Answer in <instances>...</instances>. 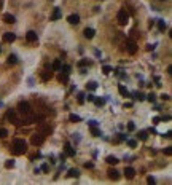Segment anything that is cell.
Instances as JSON below:
<instances>
[{
	"label": "cell",
	"mask_w": 172,
	"mask_h": 185,
	"mask_svg": "<svg viewBox=\"0 0 172 185\" xmlns=\"http://www.w3.org/2000/svg\"><path fill=\"white\" fill-rule=\"evenodd\" d=\"M13 152L16 155H24L27 152V142L24 139H15L13 140Z\"/></svg>",
	"instance_id": "6da1fadb"
},
{
	"label": "cell",
	"mask_w": 172,
	"mask_h": 185,
	"mask_svg": "<svg viewBox=\"0 0 172 185\" xmlns=\"http://www.w3.org/2000/svg\"><path fill=\"white\" fill-rule=\"evenodd\" d=\"M18 112L22 113V115H29L30 113V104L26 102V101H21V102L18 104Z\"/></svg>",
	"instance_id": "7a4b0ae2"
},
{
	"label": "cell",
	"mask_w": 172,
	"mask_h": 185,
	"mask_svg": "<svg viewBox=\"0 0 172 185\" xmlns=\"http://www.w3.org/2000/svg\"><path fill=\"white\" fill-rule=\"evenodd\" d=\"M116 19H118V22H120L121 26H124L127 21H129V15L126 13V10H120L118 15H116Z\"/></svg>",
	"instance_id": "3957f363"
},
{
	"label": "cell",
	"mask_w": 172,
	"mask_h": 185,
	"mask_svg": "<svg viewBox=\"0 0 172 185\" xmlns=\"http://www.w3.org/2000/svg\"><path fill=\"white\" fill-rule=\"evenodd\" d=\"M126 51L129 53V54H134V53L137 51V45L134 40H126Z\"/></svg>",
	"instance_id": "277c9868"
},
{
	"label": "cell",
	"mask_w": 172,
	"mask_h": 185,
	"mask_svg": "<svg viewBox=\"0 0 172 185\" xmlns=\"http://www.w3.org/2000/svg\"><path fill=\"white\" fill-rule=\"evenodd\" d=\"M43 140H45V136H43L42 133L33 134V136H32V144H33V145H42Z\"/></svg>",
	"instance_id": "5b68a950"
},
{
	"label": "cell",
	"mask_w": 172,
	"mask_h": 185,
	"mask_svg": "<svg viewBox=\"0 0 172 185\" xmlns=\"http://www.w3.org/2000/svg\"><path fill=\"white\" fill-rule=\"evenodd\" d=\"M26 40L30 43H33V42H37L38 40V37H37V32H33V31H29L27 34H26Z\"/></svg>",
	"instance_id": "8992f818"
},
{
	"label": "cell",
	"mask_w": 172,
	"mask_h": 185,
	"mask_svg": "<svg viewBox=\"0 0 172 185\" xmlns=\"http://www.w3.org/2000/svg\"><path fill=\"white\" fill-rule=\"evenodd\" d=\"M15 40H16V35H15V34H11V32L3 34V42H6V43H13Z\"/></svg>",
	"instance_id": "52a82bcc"
},
{
	"label": "cell",
	"mask_w": 172,
	"mask_h": 185,
	"mask_svg": "<svg viewBox=\"0 0 172 185\" xmlns=\"http://www.w3.org/2000/svg\"><path fill=\"white\" fill-rule=\"evenodd\" d=\"M6 118H8L10 121H15L16 124H19L18 118H16V113H15V110H8V113H6Z\"/></svg>",
	"instance_id": "ba28073f"
},
{
	"label": "cell",
	"mask_w": 172,
	"mask_h": 185,
	"mask_svg": "<svg viewBox=\"0 0 172 185\" xmlns=\"http://www.w3.org/2000/svg\"><path fill=\"white\" fill-rule=\"evenodd\" d=\"M124 176H126L127 179H132V177L136 176V169H134V168H126V169H124Z\"/></svg>",
	"instance_id": "9c48e42d"
},
{
	"label": "cell",
	"mask_w": 172,
	"mask_h": 185,
	"mask_svg": "<svg viewBox=\"0 0 172 185\" xmlns=\"http://www.w3.org/2000/svg\"><path fill=\"white\" fill-rule=\"evenodd\" d=\"M67 21H69L70 24H78V22H80V16L78 15H70L69 18H67Z\"/></svg>",
	"instance_id": "30bf717a"
},
{
	"label": "cell",
	"mask_w": 172,
	"mask_h": 185,
	"mask_svg": "<svg viewBox=\"0 0 172 185\" xmlns=\"http://www.w3.org/2000/svg\"><path fill=\"white\" fill-rule=\"evenodd\" d=\"M109 177H110V179H113V180H118V179H120V172H118L116 169H110L109 171Z\"/></svg>",
	"instance_id": "8fae6325"
},
{
	"label": "cell",
	"mask_w": 172,
	"mask_h": 185,
	"mask_svg": "<svg viewBox=\"0 0 172 185\" xmlns=\"http://www.w3.org/2000/svg\"><path fill=\"white\" fill-rule=\"evenodd\" d=\"M65 153L69 155V156H75V150L72 149V145H70L69 142H65Z\"/></svg>",
	"instance_id": "7c38bea8"
},
{
	"label": "cell",
	"mask_w": 172,
	"mask_h": 185,
	"mask_svg": "<svg viewBox=\"0 0 172 185\" xmlns=\"http://www.w3.org/2000/svg\"><path fill=\"white\" fill-rule=\"evenodd\" d=\"M105 101H107L105 97H94V101H93V102L96 104L97 107H102L104 104H105Z\"/></svg>",
	"instance_id": "4fadbf2b"
},
{
	"label": "cell",
	"mask_w": 172,
	"mask_h": 185,
	"mask_svg": "<svg viewBox=\"0 0 172 185\" xmlns=\"http://www.w3.org/2000/svg\"><path fill=\"white\" fill-rule=\"evenodd\" d=\"M3 21H5L6 24H13L16 19H15V16H13V15H3Z\"/></svg>",
	"instance_id": "5bb4252c"
},
{
	"label": "cell",
	"mask_w": 172,
	"mask_h": 185,
	"mask_svg": "<svg viewBox=\"0 0 172 185\" xmlns=\"http://www.w3.org/2000/svg\"><path fill=\"white\" fill-rule=\"evenodd\" d=\"M61 16H62V13H61V8H54V13H53V16H51V21H57Z\"/></svg>",
	"instance_id": "9a60e30c"
},
{
	"label": "cell",
	"mask_w": 172,
	"mask_h": 185,
	"mask_svg": "<svg viewBox=\"0 0 172 185\" xmlns=\"http://www.w3.org/2000/svg\"><path fill=\"white\" fill-rule=\"evenodd\" d=\"M83 34H85V37H86V38H93V37H94V34H96V32H94V29L86 27V29H85V32H83Z\"/></svg>",
	"instance_id": "2e32d148"
},
{
	"label": "cell",
	"mask_w": 172,
	"mask_h": 185,
	"mask_svg": "<svg viewBox=\"0 0 172 185\" xmlns=\"http://www.w3.org/2000/svg\"><path fill=\"white\" fill-rule=\"evenodd\" d=\"M105 161H107L109 164H113V166H115V164H118V163H120V160H118L116 156H107V158H105Z\"/></svg>",
	"instance_id": "e0dca14e"
},
{
	"label": "cell",
	"mask_w": 172,
	"mask_h": 185,
	"mask_svg": "<svg viewBox=\"0 0 172 185\" xmlns=\"http://www.w3.org/2000/svg\"><path fill=\"white\" fill-rule=\"evenodd\" d=\"M118 91H120V94H121V96H124V97H127V96H129V91H127V89L124 88L123 85H120V86H118Z\"/></svg>",
	"instance_id": "ac0fdd59"
},
{
	"label": "cell",
	"mask_w": 172,
	"mask_h": 185,
	"mask_svg": "<svg viewBox=\"0 0 172 185\" xmlns=\"http://www.w3.org/2000/svg\"><path fill=\"white\" fill-rule=\"evenodd\" d=\"M156 21H158V29H159L161 32L166 31V22H164L163 19H156Z\"/></svg>",
	"instance_id": "d6986e66"
},
{
	"label": "cell",
	"mask_w": 172,
	"mask_h": 185,
	"mask_svg": "<svg viewBox=\"0 0 172 185\" xmlns=\"http://www.w3.org/2000/svg\"><path fill=\"white\" fill-rule=\"evenodd\" d=\"M91 134H93V136H96V137H99V136H102V134H100V131L97 129L96 126H91Z\"/></svg>",
	"instance_id": "ffe728a7"
},
{
	"label": "cell",
	"mask_w": 172,
	"mask_h": 185,
	"mask_svg": "<svg viewBox=\"0 0 172 185\" xmlns=\"http://www.w3.org/2000/svg\"><path fill=\"white\" fill-rule=\"evenodd\" d=\"M5 168H6V169H13V168H15V161H13V160H6L5 161Z\"/></svg>",
	"instance_id": "44dd1931"
},
{
	"label": "cell",
	"mask_w": 172,
	"mask_h": 185,
	"mask_svg": "<svg viewBox=\"0 0 172 185\" xmlns=\"http://www.w3.org/2000/svg\"><path fill=\"white\" fill-rule=\"evenodd\" d=\"M61 66H62V64H61V61H59V59H56V61L53 62L51 69H53V70H59V69H61Z\"/></svg>",
	"instance_id": "7402d4cb"
},
{
	"label": "cell",
	"mask_w": 172,
	"mask_h": 185,
	"mask_svg": "<svg viewBox=\"0 0 172 185\" xmlns=\"http://www.w3.org/2000/svg\"><path fill=\"white\" fill-rule=\"evenodd\" d=\"M69 120H70V121H81V117H80V115H75V113H72V115L69 117Z\"/></svg>",
	"instance_id": "603a6c76"
},
{
	"label": "cell",
	"mask_w": 172,
	"mask_h": 185,
	"mask_svg": "<svg viewBox=\"0 0 172 185\" xmlns=\"http://www.w3.org/2000/svg\"><path fill=\"white\" fill-rule=\"evenodd\" d=\"M80 172L78 169H69V177H78Z\"/></svg>",
	"instance_id": "cb8c5ba5"
},
{
	"label": "cell",
	"mask_w": 172,
	"mask_h": 185,
	"mask_svg": "<svg viewBox=\"0 0 172 185\" xmlns=\"http://www.w3.org/2000/svg\"><path fill=\"white\" fill-rule=\"evenodd\" d=\"M86 88H88V89H91V91H94V89L97 88V83H96V82H89V83L86 85Z\"/></svg>",
	"instance_id": "d4e9b609"
},
{
	"label": "cell",
	"mask_w": 172,
	"mask_h": 185,
	"mask_svg": "<svg viewBox=\"0 0 172 185\" xmlns=\"http://www.w3.org/2000/svg\"><path fill=\"white\" fill-rule=\"evenodd\" d=\"M147 137H148V133H147V131H140V133H139V139H140V140H147Z\"/></svg>",
	"instance_id": "484cf974"
},
{
	"label": "cell",
	"mask_w": 172,
	"mask_h": 185,
	"mask_svg": "<svg viewBox=\"0 0 172 185\" xmlns=\"http://www.w3.org/2000/svg\"><path fill=\"white\" fill-rule=\"evenodd\" d=\"M67 80H69V73H61V75H59V82L65 83Z\"/></svg>",
	"instance_id": "4316f807"
},
{
	"label": "cell",
	"mask_w": 172,
	"mask_h": 185,
	"mask_svg": "<svg viewBox=\"0 0 172 185\" xmlns=\"http://www.w3.org/2000/svg\"><path fill=\"white\" fill-rule=\"evenodd\" d=\"M18 62V58H16L15 54H10L8 56V64H16Z\"/></svg>",
	"instance_id": "83f0119b"
},
{
	"label": "cell",
	"mask_w": 172,
	"mask_h": 185,
	"mask_svg": "<svg viewBox=\"0 0 172 185\" xmlns=\"http://www.w3.org/2000/svg\"><path fill=\"white\" fill-rule=\"evenodd\" d=\"M6 136H8V131L5 128H0V139H5Z\"/></svg>",
	"instance_id": "f1b7e54d"
},
{
	"label": "cell",
	"mask_w": 172,
	"mask_h": 185,
	"mask_svg": "<svg viewBox=\"0 0 172 185\" xmlns=\"http://www.w3.org/2000/svg\"><path fill=\"white\" fill-rule=\"evenodd\" d=\"M51 77H53L51 72H42V78H43V80H49Z\"/></svg>",
	"instance_id": "f546056e"
},
{
	"label": "cell",
	"mask_w": 172,
	"mask_h": 185,
	"mask_svg": "<svg viewBox=\"0 0 172 185\" xmlns=\"http://www.w3.org/2000/svg\"><path fill=\"white\" fill-rule=\"evenodd\" d=\"M126 142H127V145H129L131 149H134V147L137 145V142H136V140H134V139H126Z\"/></svg>",
	"instance_id": "4dcf8cb0"
},
{
	"label": "cell",
	"mask_w": 172,
	"mask_h": 185,
	"mask_svg": "<svg viewBox=\"0 0 172 185\" xmlns=\"http://www.w3.org/2000/svg\"><path fill=\"white\" fill-rule=\"evenodd\" d=\"M61 72H62V73H69L70 72V66H61Z\"/></svg>",
	"instance_id": "1f68e13d"
},
{
	"label": "cell",
	"mask_w": 172,
	"mask_h": 185,
	"mask_svg": "<svg viewBox=\"0 0 172 185\" xmlns=\"http://www.w3.org/2000/svg\"><path fill=\"white\" fill-rule=\"evenodd\" d=\"M102 72L105 73V75H109V73L112 72V67H110V66H104L102 67Z\"/></svg>",
	"instance_id": "d6a6232c"
},
{
	"label": "cell",
	"mask_w": 172,
	"mask_h": 185,
	"mask_svg": "<svg viewBox=\"0 0 172 185\" xmlns=\"http://www.w3.org/2000/svg\"><path fill=\"white\" fill-rule=\"evenodd\" d=\"M132 96H134V97H136V99H139V101H143V99H145V96H143V94H142V93H134V94H132Z\"/></svg>",
	"instance_id": "836d02e7"
},
{
	"label": "cell",
	"mask_w": 172,
	"mask_h": 185,
	"mask_svg": "<svg viewBox=\"0 0 172 185\" xmlns=\"http://www.w3.org/2000/svg\"><path fill=\"white\" fill-rule=\"evenodd\" d=\"M78 102H80V104L85 102V94H83V93H80V94H78Z\"/></svg>",
	"instance_id": "e575fe53"
},
{
	"label": "cell",
	"mask_w": 172,
	"mask_h": 185,
	"mask_svg": "<svg viewBox=\"0 0 172 185\" xmlns=\"http://www.w3.org/2000/svg\"><path fill=\"white\" fill-rule=\"evenodd\" d=\"M147 99L150 101V102H155V94H153V93H150V94L147 96Z\"/></svg>",
	"instance_id": "d590c367"
},
{
	"label": "cell",
	"mask_w": 172,
	"mask_h": 185,
	"mask_svg": "<svg viewBox=\"0 0 172 185\" xmlns=\"http://www.w3.org/2000/svg\"><path fill=\"white\" fill-rule=\"evenodd\" d=\"M88 64H89V62H88L86 59H83V61H80V62H78V66H80V67H85V66H88Z\"/></svg>",
	"instance_id": "8d00e7d4"
},
{
	"label": "cell",
	"mask_w": 172,
	"mask_h": 185,
	"mask_svg": "<svg viewBox=\"0 0 172 185\" xmlns=\"http://www.w3.org/2000/svg\"><path fill=\"white\" fill-rule=\"evenodd\" d=\"M127 129L134 131V129H136V124H134V123H127Z\"/></svg>",
	"instance_id": "74e56055"
},
{
	"label": "cell",
	"mask_w": 172,
	"mask_h": 185,
	"mask_svg": "<svg viewBox=\"0 0 172 185\" xmlns=\"http://www.w3.org/2000/svg\"><path fill=\"white\" fill-rule=\"evenodd\" d=\"M164 153H166V155H172V147H166V149H164Z\"/></svg>",
	"instance_id": "f35d334b"
},
{
	"label": "cell",
	"mask_w": 172,
	"mask_h": 185,
	"mask_svg": "<svg viewBox=\"0 0 172 185\" xmlns=\"http://www.w3.org/2000/svg\"><path fill=\"white\" fill-rule=\"evenodd\" d=\"M161 99H163V101H169L171 96H169V94H161Z\"/></svg>",
	"instance_id": "ab89813d"
},
{
	"label": "cell",
	"mask_w": 172,
	"mask_h": 185,
	"mask_svg": "<svg viewBox=\"0 0 172 185\" xmlns=\"http://www.w3.org/2000/svg\"><path fill=\"white\" fill-rule=\"evenodd\" d=\"M88 124H89V126H97V121H96V120H89Z\"/></svg>",
	"instance_id": "60d3db41"
},
{
	"label": "cell",
	"mask_w": 172,
	"mask_h": 185,
	"mask_svg": "<svg viewBox=\"0 0 172 185\" xmlns=\"http://www.w3.org/2000/svg\"><path fill=\"white\" fill-rule=\"evenodd\" d=\"M48 169H49V166H48V164H43V166H42V169H40V171H45V172H48Z\"/></svg>",
	"instance_id": "b9f144b4"
},
{
	"label": "cell",
	"mask_w": 172,
	"mask_h": 185,
	"mask_svg": "<svg viewBox=\"0 0 172 185\" xmlns=\"http://www.w3.org/2000/svg\"><path fill=\"white\" fill-rule=\"evenodd\" d=\"M159 121H161V118H159V117H155V118H153V123H155V124H158Z\"/></svg>",
	"instance_id": "7bdbcfd3"
},
{
	"label": "cell",
	"mask_w": 172,
	"mask_h": 185,
	"mask_svg": "<svg viewBox=\"0 0 172 185\" xmlns=\"http://www.w3.org/2000/svg\"><path fill=\"white\" fill-rule=\"evenodd\" d=\"M93 166H94L93 163H85V168H86V169H91V168H93Z\"/></svg>",
	"instance_id": "ee69618b"
},
{
	"label": "cell",
	"mask_w": 172,
	"mask_h": 185,
	"mask_svg": "<svg viewBox=\"0 0 172 185\" xmlns=\"http://www.w3.org/2000/svg\"><path fill=\"white\" fill-rule=\"evenodd\" d=\"M94 97H96V96H93V94H88V101H89V102H93Z\"/></svg>",
	"instance_id": "f6af8a7d"
},
{
	"label": "cell",
	"mask_w": 172,
	"mask_h": 185,
	"mask_svg": "<svg viewBox=\"0 0 172 185\" xmlns=\"http://www.w3.org/2000/svg\"><path fill=\"white\" fill-rule=\"evenodd\" d=\"M147 182H148V184H155V179H153V177H148Z\"/></svg>",
	"instance_id": "bcb514c9"
},
{
	"label": "cell",
	"mask_w": 172,
	"mask_h": 185,
	"mask_svg": "<svg viewBox=\"0 0 172 185\" xmlns=\"http://www.w3.org/2000/svg\"><path fill=\"white\" fill-rule=\"evenodd\" d=\"M164 137H166V139H171V131H167V133L164 134Z\"/></svg>",
	"instance_id": "7dc6e473"
},
{
	"label": "cell",
	"mask_w": 172,
	"mask_h": 185,
	"mask_svg": "<svg viewBox=\"0 0 172 185\" xmlns=\"http://www.w3.org/2000/svg\"><path fill=\"white\" fill-rule=\"evenodd\" d=\"M2 5H3V0H0V8H2Z\"/></svg>",
	"instance_id": "c3c4849f"
},
{
	"label": "cell",
	"mask_w": 172,
	"mask_h": 185,
	"mask_svg": "<svg viewBox=\"0 0 172 185\" xmlns=\"http://www.w3.org/2000/svg\"><path fill=\"white\" fill-rule=\"evenodd\" d=\"M161 2H164V0H161Z\"/></svg>",
	"instance_id": "681fc988"
},
{
	"label": "cell",
	"mask_w": 172,
	"mask_h": 185,
	"mask_svg": "<svg viewBox=\"0 0 172 185\" xmlns=\"http://www.w3.org/2000/svg\"><path fill=\"white\" fill-rule=\"evenodd\" d=\"M0 51H2V50H0Z\"/></svg>",
	"instance_id": "f907efd6"
}]
</instances>
